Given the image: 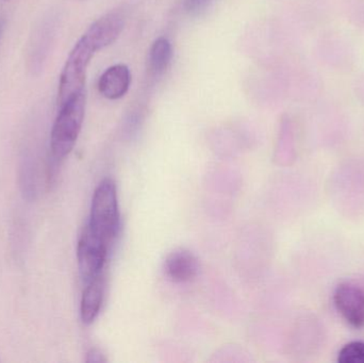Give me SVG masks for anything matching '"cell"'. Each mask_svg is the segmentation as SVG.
I'll list each match as a JSON object with an SVG mask.
<instances>
[{"instance_id": "6da1fadb", "label": "cell", "mask_w": 364, "mask_h": 363, "mask_svg": "<svg viewBox=\"0 0 364 363\" xmlns=\"http://www.w3.org/2000/svg\"><path fill=\"white\" fill-rule=\"evenodd\" d=\"M87 93L85 90L68 98L60 107L50 134L53 157L61 160L74 148L85 121Z\"/></svg>"}, {"instance_id": "7a4b0ae2", "label": "cell", "mask_w": 364, "mask_h": 363, "mask_svg": "<svg viewBox=\"0 0 364 363\" xmlns=\"http://www.w3.org/2000/svg\"><path fill=\"white\" fill-rule=\"evenodd\" d=\"M87 227L109 245L119 234V202L117 187L112 179H104L96 188Z\"/></svg>"}, {"instance_id": "3957f363", "label": "cell", "mask_w": 364, "mask_h": 363, "mask_svg": "<svg viewBox=\"0 0 364 363\" xmlns=\"http://www.w3.org/2000/svg\"><path fill=\"white\" fill-rule=\"evenodd\" d=\"M96 53L97 51L85 34L73 47L60 75L58 89L59 106L75 94L85 90L87 67Z\"/></svg>"}, {"instance_id": "277c9868", "label": "cell", "mask_w": 364, "mask_h": 363, "mask_svg": "<svg viewBox=\"0 0 364 363\" xmlns=\"http://www.w3.org/2000/svg\"><path fill=\"white\" fill-rule=\"evenodd\" d=\"M110 245L96 236L87 225L83 229L77 246L79 273L85 283L102 274Z\"/></svg>"}, {"instance_id": "5b68a950", "label": "cell", "mask_w": 364, "mask_h": 363, "mask_svg": "<svg viewBox=\"0 0 364 363\" xmlns=\"http://www.w3.org/2000/svg\"><path fill=\"white\" fill-rule=\"evenodd\" d=\"M336 308L344 320L356 328L364 327V290L350 283L338 286L333 296Z\"/></svg>"}, {"instance_id": "8992f818", "label": "cell", "mask_w": 364, "mask_h": 363, "mask_svg": "<svg viewBox=\"0 0 364 363\" xmlns=\"http://www.w3.org/2000/svg\"><path fill=\"white\" fill-rule=\"evenodd\" d=\"M125 26V18L119 12L107 13L104 16L94 21L85 36L89 38L96 51L110 46L121 36Z\"/></svg>"}, {"instance_id": "52a82bcc", "label": "cell", "mask_w": 364, "mask_h": 363, "mask_svg": "<svg viewBox=\"0 0 364 363\" xmlns=\"http://www.w3.org/2000/svg\"><path fill=\"white\" fill-rule=\"evenodd\" d=\"M132 74L125 64H115L107 68L98 80V92L110 100L121 99L129 91Z\"/></svg>"}, {"instance_id": "ba28073f", "label": "cell", "mask_w": 364, "mask_h": 363, "mask_svg": "<svg viewBox=\"0 0 364 363\" xmlns=\"http://www.w3.org/2000/svg\"><path fill=\"white\" fill-rule=\"evenodd\" d=\"M164 271L171 281L175 283H188L198 274V260L188 249H176L166 257Z\"/></svg>"}, {"instance_id": "9c48e42d", "label": "cell", "mask_w": 364, "mask_h": 363, "mask_svg": "<svg viewBox=\"0 0 364 363\" xmlns=\"http://www.w3.org/2000/svg\"><path fill=\"white\" fill-rule=\"evenodd\" d=\"M105 296V276L100 274L87 283L81 298L80 315L85 324L93 323L102 308Z\"/></svg>"}, {"instance_id": "30bf717a", "label": "cell", "mask_w": 364, "mask_h": 363, "mask_svg": "<svg viewBox=\"0 0 364 363\" xmlns=\"http://www.w3.org/2000/svg\"><path fill=\"white\" fill-rule=\"evenodd\" d=\"M173 58V47L168 38L160 36L151 45L149 53V72L154 76H161L170 66Z\"/></svg>"}, {"instance_id": "8fae6325", "label": "cell", "mask_w": 364, "mask_h": 363, "mask_svg": "<svg viewBox=\"0 0 364 363\" xmlns=\"http://www.w3.org/2000/svg\"><path fill=\"white\" fill-rule=\"evenodd\" d=\"M340 363H364V342L355 341L342 347L338 355Z\"/></svg>"}, {"instance_id": "7c38bea8", "label": "cell", "mask_w": 364, "mask_h": 363, "mask_svg": "<svg viewBox=\"0 0 364 363\" xmlns=\"http://www.w3.org/2000/svg\"><path fill=\"white\" fill-rule=\"evenodd\" d=\"M210 0H186V9L191 15H198L207 8Z\"/></svg>"}, {"instance_id": "4fadbf2b", "label": "cell", "mask_w": 364, "mask_h": 363, "mask_svg": "<svg viewBox=\"0 0 364 363\" xmlns=\"http://www.w3.org/2000/svg\"><path fill=\"white\" fill-rule=\"evenodd\" d=\"M105 362H106V358L100 350L93 349L87 353V362L102 363Z\"/></svg>"}, {"instance_id": "5bb4252c", "label": "cell", "mask_w": 364, "mask_h": 363, "mask_svg": "<svg viewBox=\"0 0 364 363\" xmlns=\"http://www.w3.org/2000/svg\"><path fill=\"white\" fill-rule=\"evenodd\" d=\"M4 19H0V38H1L2 31H4Z\"/></svg>"}]
</instances>
